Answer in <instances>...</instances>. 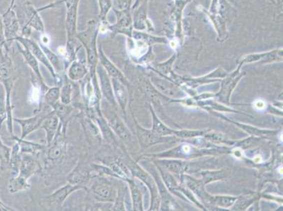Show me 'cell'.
<instances>
[{
    "label": "cell",
    "mask_w": 283,
    "mask_h": 211,
    "mask_svg": "<svg viewBox=\"0 0 283 211\" xmlns=\"http://www.w3.org/2000/svg\"><path fill=\"white\" fill-rule=\"evenodd\" d=\"M204 12H206L215 28L218 41H226L229 36V26L237 14L236 8L227 0H212L210 10H204Z\"/></svg>",
    "instance_id": "1"
},
{
    "label": "cell",
    "mask_w": 283,
    "mask_h": 211,
    "mask_svg": "<svg viewBox=\"0 0 283 211\" xmlns=\"http://www.w3.org/2000/svg\"><path fill=\"white\" fill-rule=\"evenodd\" d=\"M99 32V26L94 20L88 23L87 30L76 34V37L82 42L88 53V60L90 66L91 76L96 75L98 53L96 50V37Z\"/></svg>",
    "instance_id": "2"
},
{
    "label": "cell",
    "mask_w": 283,
    "mask_h": 211,
    "mask_svg": "<svg viewBox=\"0 0 283 211\" xmlns=\"http://www.w3.org/2000/svg\"><path fill=\"white\" fill-rule=\"evenodd\" d=\"M92 193L94 200L102 203H113L116 198V192L110 182L100 179L92 184Z\"/></svg>",
    "instance_id": "3"
},
{
    "label": "cell",
    "mask_w": 283,
    "mask_h": 211,
    "mask_svg": "<svg viewBox=\"0 0 283 211\" xmlns=\"http://www.w3.org/2000/svg\"><path fill=\"white\" fill-rule=\"evenodd\" d=\"M116 14V24L112 27V30L116 34H126L128 38L132 37V31H134V22H132V14H131L130 8L126 10H119L118 11L115 10Z\"/></svg>",
    "instance_id": "4"
},
{
    "label": "cell",
    "mask_w": 283,
    "mask_h": 211,
    "mask_svg": "<svg viewBox=\"0 0 283 211\" xmlns=\"http://www.w3.org/2000/svg\"><path fill=\"white\" fill-rule=\"evenodd\" d=\"M96 72L99 77L100 90H101L103 96L110 105H112V106H116V101L114 94L113 86H112L110 76L102 65L96 66Z\"/></svg>",
    "instance_id": "5"
},
{
    "label": "cell",
    "mask_w": 283,
    "mask_h": 211,
    "mask_svg": "<svg viewBox=\"0 0 283 211\" xmlns=\"http://www.w3.org/2000/svg\"><path fill=\"white\" fill-rule=\"evenodd\" d=\"M78 190H86V186L81 184H73L68 183V184L58 188L54 193L46 197V200L52 205L56 207H62L69 195Z\"/></svg>",
    "instance_id": "6"
},
{
    "label": "cell",
    "mask_w": 283,
    "mask_h": 211,
    "mask_svg": "<svg viewBox=\"0 0 283 211\" xmlns=\"http://www.w3.org/2000/svg\"><path fill=\"white\" fill-rule=\"evenodd\" d=\"M16 40L23 44L24 48H26L29 51L32 53V54L36 57V60L40 62L43 65L46 66L50 72H51L52 75L54 76L56 78V74L52 66L50 64V60H48V57L46 56V54L44 53L41 46L38 44H36L34 41L31 40L30 39L24 38L22 37H17Z\"/></svg>",
    "instance_id": "7"
},
{
    "label": "cell",
    "mask_w": 283,
    "mask_h": 211,
    "mask_svg": "<svg viewBox=\"0 0 283 211\" xmlns=\"http://www.w3.org/2000/svg\"><path fill=\"white\" fill-rule=\"evenodd\" d=\"M50 112L46 113V112H42L37 114L34 116L28 119H16L15 118L16 122H18L22 127V138L20 140H24L26 138L28 134L34 132L41 128L43 120L46 119V116Z\"/></svg>",
    "instance_id": "8"
},
{
    "label": "cell",
    "mask_w": 283,
    "mask_h": 211,
    "mask_svg": "<svg viewBox=\"0 0 283 211\" xmlns=\"http://www.w3.org/2000/svg\"><path fill=\"white\" fill-rule=\"evenodd\" d=\"M148 2L143 3L139 8L134 10V16L132 18L134 28L136 30H143L148 29L149 31L154 30L152 24L149 22L148 18Z\"/></svg>",
    "instance_id": "9"
},
{
    "label": "cell",
    "mask_w": 283,
    "mask_h": 211,
    "mask_svg": "<svg viewBox=\"0 0 283 211\" xmlns=\"http://www.w3.org/2000/svg\"><path fill=\"white\" fill-rule=\"evenodd\" d=\"M78 4V2H76L67 8L66 20L67 36H68L67 44H74V38L76 36Z\"/></svg>",
    "instance_id": "10"
},
{
    "label": "cell",
    "mask_w": 283,
    "mask_h": 211,
    "mask_svg": "<svg viewBox=\"0 0 283 211\" xmlns=\"http://www.w3.org/2000/svg\"><path fill=\"white\" fill-rule=\"evenodd\" d=\"M104 114L106 118L105 119L108 121V124L110 126V128L112 130L114 131L120 138H122V139H126L129 136L128 132L127 129L126 128L125 126L122 124V121L120 120V118L113 110H104Z\"/></svg>",
    "instance_id": "11"
},
{
    "label": "cell",
    "mask_w": 283,
    "mask_h": 211,
    "mask_svg": "<svg viewBox=\"0 0 283 211\" xmlns=\"http://www.w3.org/2000/svg\"><path fill=\"white\" fill-rule=\"evenodd\" d=\"M58 122H60V118L58 116L55 114L54 110L50 112L46 116V119L43 120L41 128L44 129L46 133V142L48 145L51 144L53 140L54 139L58 132Z\"/></svg>",
    "instance_id": "12"
},
{
    "label": "cell",
    "mask_w": 283,
    "mask_h": 211,
    "mask_svg": "<svg viewBox=\"0 0 283 211\" xmlns=\"http://www.w3.org/2000/svg\"><path fill=\"white\" fill-rule=\"evenodd\" d=\"M98 58L100 60L101 65L108 72V76L112 77V78L118 80L122 82L124 84L126 83V80L124 76L122 75V72L115 66L114 64H112V62L106 58V56H105L101 48H100L99 51H98Z\"/></svg>",
    "instance_id": "13"
},
{
    "label": "cell",
    "mask_w": 283,
    "mask_h": 211,
    "mask_svg": "<svg viewBox=\"0 0 283 211\" xmlns=\"http://www.w3.org/2000/svg\"><path fill=\"white\" fill-rule=\"evenodd\" d=\"M25 12L28 19V25L34 28L40 32H44V26L42 20L38 14V12L34 10V6L30 3H27L25 6Z\"/></svg>",
    "instance_id": "14"
},
{
    "label": "cell",
    "mask_w": 283,
    "mask_h": 211,
    "mask_svg": "<svg viewBox=\"0 0 283 211\" xmlns=\"http://www.w3.org/2000/svg\"><path fill=\"white\" fill-rule=\"evenodd\" d=\"M112 82L116 101L118 102L120 108L124 110L127 103V93L125 87H124V84L120 82L118 80L112 78Z\"/></svg>",
    "instance_id": "15"
},
{
    "label": "cell",
    "mask_w": 283,
    "mask_h": 211,
    "mask_svg": "<svg viewBox=\"0 0 283 211\" xmlns=\"http://www.w3.org/2000/svg\"><path fill=\"white\" fill-rule=\"evenodd\" d=\"M88 72V69L84 63L74 60L68 69V76L72 80H80L84 78Z\"/></svg>",
    "instance_id": "16"
},
{
    "label": "cell",
    "mask_w": 283,
    "mask_h": 211,
    "mask_svg": "<svg viewBox=\"0 0 283 211\" xmlns=\"http://www.w3.org/2000/svg\"><path fill=\"white\" fill-rule=\"evenodd\" d=\"M5 36L6 38L13 37L18 30V22L13 11L8 10L4 15Z\"/></svg>",
    "instance_id": "17"
},
{
    "label": "cell",
    "mask_w": 283,
    "mask_h": 211,
    "mask_svg": "<svg viewBox=\"0 0 283 211\" xmlns=\"http://www.w3.org/2000/svg\"><path fill=\"white\" fill-rule=\"evenodd\" d=\"M36 164L31 157L25 156L22 160L18 176L20 177L27 180L32 176L36 170Z\"/></svg>",
    "instance_id": "18"
},
{
    "label": "cell",
    "mask_w": 283,
    "mask_h": 211,
    "mask_svg": "<svg viewBox=\"0 0 283 211\" xmlns=\"http://www.w3.org/2000/svg\"><path fill=\"white\" fill-rule=\"evenodd\" d=\"M20 52H22V54L24 55V58H25L26 60L28 65L30 66L34 72H36V75L41 81L43 82L42 79V76H41L40 72L38 60H36V57L32 54V53L29 51L26 48H24V49H20Z\"/></svg>",
    "instance_id": "19"
},
{
    "label": "cell",
    "mask_w": 283,
    "mask_h": 211,
    "mask_svg": "<svg viewBox=\"0 0 283 211\" xmlns=\"http://www.w3.org/2000/svg\"><path fill=\"white\" fill-rule=\"evenodd\" d=\"M10 193H16L18 192L22 191V190H26L30 188V185L27 182L26 180L16 176L10 180Z\"/></svg>",
    "instance_id": "20"
},
{
    "label": "cell",
    "mask_w": 283,
    "mask_h": 211,
    "mask_svg": "<svg viewBox=\"0 0 283 211\" xmlns=\"http://www.w3.org/2000/svg\"><path fill=\"white\" fill-rule=\"evenodd\" d=\"M20 143H16L12 147L11 156V166L14 174H18L22 159L20 156Z\"/></svg>",
    "instance_id": "21"
},
{
    "label": "cell",
    "mask_w": 283,
    "mask_h": 211,
    "mask_svg": "<svg viewBox=\"0 0 283 211\" xmlns=\"http://www.w3.org/2000/svg\"><path fill=\"white\" fill-rule=\"evenodd\" d=\"M282 52V50H274L270 52L260 53V54H252L248 55L243 58V62L251 63V62H256L263 60V58H268V57H276L278 55H281Z\"/></svg>",
    "instance_id": "22"
},
{
    "label": "cell",
    "mask_w": 283,
    "mask_h": 211,
    "mask_svg": "<svg viewBox=\"0 0 283 211\" xmlns=\"http://www.w3.org/2000/svg\"><path fill=\"white\" fill-rule=\"evenodd\" d=\"M53 110L55 114L58 116V118L61 119L62 121H64L66 118H68L69 114H70L73 108L70 106L64 104L61 102H56L52 106Z\"/></svg>",
    "instance_id": "23"
},
{
    "label": "cell",
    "mask_w": 283,
    "mask_h": 211,
    "mask_svg": "<svg viewBox=\"0 0 283 211\" xmlns=\"http://www.w3.org/2000/svg\"><path fill=\"white\" fill-rule=\"evenodd\" d=\"M40 46L44 53L46 54V56L48 57V60H50V64L52 66L53 68H56L58 72H60L62 70V65L58 56L44 44H42Z\"/></svg>",
    "instance_id": "24"
},
{
    "label": "cell",
    "mask_w": 283,
    "mask_h": 211,
    "mask_svg": "<svg viewBox=\"0 0 283 211\" xmlns=\"http://www.w3.org/2000/svg\"><path fill=\"white\" fill-rule=\"evenodd\" d=\"M44 98L46 103L52 106L60 98V88L58 87L50 88L46 92Z\"/></svg>",
    "instance_id": "25"
},
{
    "label": "cell",
    "mask_w": 283,
    "mask_h": 211,
    "mask_svg": "<svg viewBox=\"0 0 283 211\" xmlns=\"http://www.w3.org/2000/svg\"><path fill=\"white\" fill-rule=\"evenodd\" d=\"M72 88L70 84H66L60 90V102L64 104H70L72 102Z\"/></svg>",
    "instance_id": "26"
},
{
    "label": "cell",
    "mask_w": 283,
    "mask_h": 211,
    "mask_svg": "<svg viewBox=\"0 0 283 211\" xmlns=\"http://www.w3.org/2000/svg\"><path fill=\"white\" fill-rule=\"evenodd\" d=\"M100 5V18L104 22L106 15L112 8V0H98Z\"/></svg>",
    "instance_id": "27"
},
{
    "label": "cell",
    "mask_w": 283,
    "mask_h": 211,
    "mask_svg": "<svg viewBox=\"0 0 283 211\" xmlns=\"http://www.w3.org/2000/svg\"><path fill=\"white\" fill-rule=\"evenodd\" d=\"M64 145L62 143H60L58 142V143L55 144L54 146H52L50 148L49 152H48V156L50 160H56V159L60 158L62 155V152L64 150Z\"/></svg>",
    "instance_id": "28"
},
{
    "label": "cell",
    "mask_w": 283,
    "mask_h": 211,
    "mask_svg": "<svg viewBox=\"0 0 283 211\" xmlns=\"http://www.w3.org/2000/svg\"><path fill=\"white\" fill-rule=\"evenodd\" d=\"M131 192H132V200H134V210H140L141 209V197L140 194L139 190L136 188V185L131 183Z\"/></svg>",
    "instance_id": "29"
},
{
    "label": "cell",
    "mask_w": 283,
    "mask_h": 211,
    "mask_svg": "<svg viewBox=\"0 0 283 211\" xmlns=\"http://www.w3.org/2000/svg\"><path fill=\"white\" fill-rule=\"evenodd\" d=\"M118 2V5L119 6V10H126V8H131L132 0H117Z\"/></svg>",
    "instance_id": "30"
},
{
    "label": "cell",
    "mask_w": 283,
    "mask_h": 211,
    "mask_svg": "<svg viewBox=\"0 0 283 211\" xmlns=\"http://www.w3.org/2000/svg\"><path fill=\"white\" fill-rule=\"evenodd\" d=\"M254 106L257 110H265L266 105V103L263 101V100H257V101L255 102Z\"/></svg>",
    "instance_id": "31"
},
{
    "label": "cell",
    "mask_w": 283,
    "mask_h": 211,
    "mask_svg": "<svg viewBox=\"0 0 283 211\" xmlns=\"http://www.w3.org/2000/svg\"><path fill=\"white\" fill-rule=\"evenodd\" d=\"M42 40L43 44H44V46H46V44H48V42H49V39H48V38L46 37V34H44V36H42Z\"/></svg>",
    "instance_id": "32"
},
{
    "label": "cell",
    "mask_w": 283,
    "mask_h": 211,
    "mask_svg": "<svg viewBox=\"0 0 283 211\" xmlns=\"http://www.w3.org/2000/svg\"><path fill=\"white\" fill-rule=\"evenodd\" d=\"M184 151L186 152V153H189L190 151V148L189 146L186 145V146H184Z\"/></svg>",
    "instance_id": "33"
},
{
    "label": "cell",
    "mask_w": 283,
    "mask_h": 211,
    "mask_svg": "<svg viewBox=\"0 0 283 211\" xmlns=\"http://www.w3.org/2000/svg\"><path fill=\"white\" fill-rule=\"evenodd\" d=\"M254 162H262V158H260V156H256V157L254 158Z\"/></svg>",
    "instance_id": "34"
}]
</instances>
